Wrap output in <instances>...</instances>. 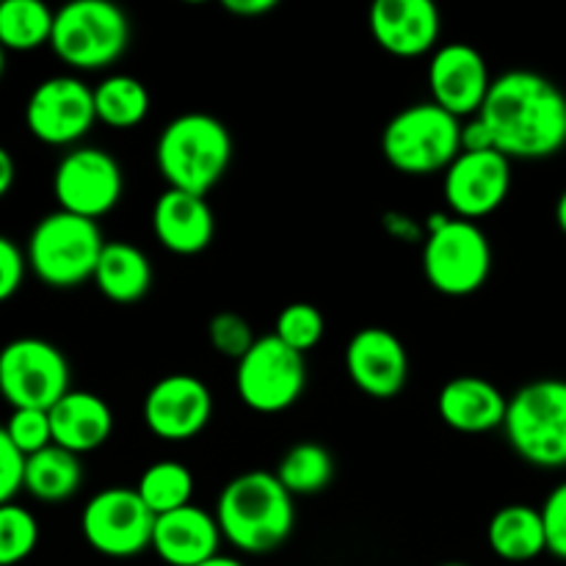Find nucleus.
<instances>
[{
  "label": "nucleus",
  "instance_id": "20",
  "mask_svg": "<svg viewBox=\"0 0 566 566\" xmlns=\"http://www.w3.org/2000/svg\"><path fill=\"white\" fill-rule=\"evenodd\" d=\"M221 531L216 514L199 506H182L177 512L155 517L153 551L169 566H197L219 556Z\"/></svg>",
  "mask_w": 566,
  "mask_h": 566
},
{
  "label": "nucleus",
  "instance_id": "27",
  "mask_svg": "<svg viewBox=\"0 0 566 566\" xmlns=\"http://www.w3.org/2000/svg\"><path fill=\"white\" fill-rule=\"evenodd\" d=\"M94 111L103 125L130 130L147 119L149 92L138 77L111 75L99 86H94Z\"/></svg>",
  "mask_w": 566,
  "mask_h": 566
},
{
  "label": "nucleus",
  "instance_id": "15",
  "mask_svg": "<svg viewBox=\"0 0 566 566\" xmlns=\"http://www.w3.org/2000/svg\"><path fill=\"white\" fill-rule=\"evenodd\" d=\"M142 415L144 426L160 440H191L210 423L213 396L197 376L171 374L149 387Z\"/></svg>",
  "mask_w": 566,
  "mask_h": 566
},
{
  "label": "nucleus",
  "instance_id": "39",
  "mask_svg": "<svg viewBox=\"0 0 566 566\" xmlns=\"http://www.w3.org/2000/svg\"><path fill=\"white\" fill-rule=\"evenodd\" d=\"M556 221H558V230L566 235V188L562 191V197H558L556 202Z\"/></svg>",
  "mask_w": 566,
  "mask_h": 566
},
{
  "label": "nucleus",
  "instance_id": "21",
  "mask_svg": "<svg viewBox=\"0 0 566 566\" xmlns=\"http://www.w3.org/2000/svg\"><path fill=\"white\" fill-rule=\"evenodd\" d=\"M437 409L453 431L486 434V431L503 429L509 398L481 376H457L440 390Z\"/></svg>",
  "mask_w": 566,
  "mask_h": 566
},
{
  "label": "nucleus",
  "instance_id": "5",
  "mask_svg": "<svg viewBox=\"0 0 566 566\" xmlns=\"http://www.w3.org/2000/svg\"><path fill=\"white\" fill-rule=\"evenodd\" d=\"M103 249L105 241L97 221L55 210L33 227L25 260L44 285L64 291L94 280Z\"/></svg>",
  "mask_w": 566,
  "mask_h": 566
},
{
  "label": "nucleus",
  "instance_id": "19",
  "mask_svg": "<svg viewBox=\"0 0 566 566\" xmlns=\"http://www.w3.org/2000/svg\"><path fill=\"white\" fill-rule=\"evenodd\" d=\"M153 230L166 252L191 258L210 247L216 235V219L205 197L166 188L153 208Z\"/></svg>",
  "mask_w": 566,
  "mask_h": 566
},
{
  "label": "nucleus",
  "instance_id": "10",
  "mask_svg": "<svg viewBox=\"0 0 566 566\" xmlns=\"http://www.w3.org/2000/svg\"><path fill=\"white\" fill-rule=\"evenodd\" d=\"M241 401L260 415L291 409L307 387V359L271 332L254 340L247 357L235 363Z\"/></svg>",
  "mask_w": 566,
  "mask_h": 566
},
{
  "label": "nucleus",
  "instance_id": "41",
  "mask_svg": "<svg viewBox=\"0 0 566 566\" xmlns=\"http://www.w3.org/2000/svg\"><path fill=\"white\" fill-rule=\"evenodd\" d=\"M3 70H6V50L0 48V77H3Z\"/></svg>",
  "mask_w": 566,
  "mask_h": 566
},
{
  "label": "nucleus",
  "instance_id": "31",
  "mask_svg": "<svg viewBox=\"0 0 566 566\" xmlns=\"http://www.w3.org/2000/svg\"><path fill=\"white\" fill-rule=\"evenodd\" d=\"M324 329L326 321L318 307H313V304L307 302H293L276 315L274 335L280 337L285 346H291L293 352L307 354L318 346L321 337H324Z\"/></svg>",
  "mask_w": 566,
  "mask_h": 566
},
{
  "label": "nucleus",
  "instance_id": "36",
  "mask_svg": "<svg viewBox=\"0 0 566 566\" xmlns=\"http://www.w3.org/2000/svg\"><path fill=\"white\" fill-rule=\"evenodd\" d=\"M28 260L11 238L0 235V304L14 296L25 276Z\"/></svg>",
  "mask_w": 566,
  "mask_h": 566
},
{
  "label": "nucleus",
  "instance_id": "25",
  "mask_svg": "<svg viewBox=\"0 0 566 566\" xmlns=\"http://www.w3.org/2000/svg\"><path fill=\"white\" fill-rule=\"evenodd\" d=\"M83 484L81 457L64 451L59 446H50L44 451L25 459V479L22 490L31 492L42 503L70 501Z\"/></svg>",
  "mask_w": 566,
  "mask_h": 566
},
{
  "label": "nucleus",
  "instance_id": "34",
  "mask_svg": "<svg viewBox=\"0 0 566 566\" xmlns=\"http://www.w3.org/2000/svg\"><path fill=\"white\" fill-rule=\"evenodd\" d=\"M542 512V523H545V539H547V553L566 562V481L556 486V490L547 495Z\"/></svg>",
  "mask_w": 566,
  "mask_h": 566
},
{
  "label": "nucleus",
  "instance_id": "30",
  "mask_svg": "<svg viewBox=\"0 0 566 566\" xmlns=\"http://www.w3.org/2000/svg\"><path fill=\"white\" fill-rule=\"evenodd\" d=\"M39 545V523L17 503L0 506V566L25 562Z\"/></svg>",
  "mask_w": 566,
  "mask_h": 566
},
{
  "label": "nucleus",
  "instance_id": "14",
  "mask_svg": "<svg viewBox=\"0 0 566 566\" xmlns=\"http://www.w3.org/2000/svg\"><path fill=\"white\" fill-rule=\"evenodd\" d=\"M448 208L457 219L479 221L495 213L512 191V160L497 149L486 153H459L446 169L442 180Z\"/></svg>",
  "mask_w": 566,
  "mask_h": 566
},
{
  "label": "nucleus",
  "instance_id": "9",
  "mask_svg": "<svg viewBox=\"0 0 566 566\" xmlns=\"http://www.w3.org/2000/svg\"><path fill=\"white\" fill-rule=\"evenodd\" d=\"M70 392V363L39 337H17L0 348V396L11 409L50 412Z\"/></svg>",
  "mask_w": 566,
  "mask_h": 566
},
{
  "label": "nucleus",
  "instance_id": "17",
  "mask_svg": "<svg viewBox=\"0 0 566 566\" xmlns=\"http://www.w3.org/2000/svg\"><path fill=\"white\" fill-rule=\"evenodd\" d=\"M346 370L354 385L370 398H396L409 379V357L403 343L381 326H365L348 340Z\"/></svg>",
  "mask_w": 566,
  "mask_h": 566
},
{
  "label": "nucleus",
  "instance_id": "12",
  "mask_svg": "<svg viewBox=\"0 0 566 566\" xmlns=\"http://www.w3.org/2000/svg\"><path fill=\"white\" fill-rule=\"evenodd\" d=\"M125 180L111 153L99 147H75L59 160L53 175V193L59 210L81 219H103L119 205Z\"/></svg>",
  "mask_w": 566,
  "mask_h": 566
},
{
  "label": "nucleus",
  "instance_id": "40",
  "mask_svg": "<svg viewBox=\"0 0 566 566\" xmlns=\"http://www.w3.org/2000/svg\"><path fill=\"white\" fill-rule=\"evenodd\" d=\"M197 566H247V564H241L238 558H232V556H221V553H219V556L208 558V562H202Z\"/></svg>",
  "mask_w": 566,
  "mask_h": 566
},
{
  "label": "nucleus",
  "instance_id": "4",
  "mask_svg": "<svg viewBox=\"0 0 566 566\" xmlns=\"http://www.w3.org/2000/svg\"><path fill=\"white\" fill-rule=\"evenodd\" d=\"M503 431L520 459L542 470L566 468V379H536L509 398Z\"/></svg>",
  "mask_w": 566,
  "mask_h": 566
},
{
  "label": "nucleus",
  "instance_id": "18",
  "mask_svg": "<svg viewBox=\"0 0 566 566\" xmlns=\"http://www.w3.org/2000/svg\"><path fill=\"white\" fill-rule=\"evenodd\" d=\"M370 33L385 53L418 59L440 42L442 17L431 0H376L368 14Z\"/></svg>",
  "mask_w": 566,
  "mask_h": 566
},
{
  "label": "nucleus",
  "instance_id": "23",
  "mask_svg": "<svg viewBox=\"0 0 566 566\" xmlns=\"http://www.w3.org/2000/svg\"><path fill=\"white\" fill-rule=\"evenodd\" d=\"M99 293L116 304H136L153 287V263L138 247L127 241H105L94 271Z\"/></svg>",
  "mask_w": 566,
  "mask_h": 566
},
{
  "label": "nucleus",
  "instance_id": "35",
  "mask_svg": "<svg viewBox=\"0 0 566 566\" xmlns=\"http://www.w3.org/2000/svg\"><path fill=\"white\" fill-rule=\"evenodd\" d=\"M25 479V457L17 451L6 426H0V506L11 503V497L22 490Z\"/></svg>",
  "mask_w": 566,
  "mask_h": 566
},
{
  "label": "nucleus",
  "instance_id": "24",
  "mask_svg": "<svg viewBox=\"0 0 566 566\" xmlns=\"http://www.w3.org/2000/svg\"><path fill=\"white\" fill-rule=\"evenodd\" d=\"M486 539H490L492 553L497 558L512 564L534 562L542 553H547L542 512L534 506H525V503L497 509L495 517L490 520V528H486Z\"/></svg>",
  "mask_w": 566,
  "mask_h": 566
},
{
  "label": "nucleus",
  "instance_id": "37",
  "mask_svg": "<svg viewBox=\"0 0 566 566\" xmlns=\"http://www.w3.org/2000/svg\"><path fill=\"white\" fill-rule=\"evenodd\" d=\"M276 9V0H224V11L235 17H263Z\"/></svg>",
  "mask_w": 566,
  "mask_h": 566
},
{
  "label": "nucleus",
  "instance_id": "28",
  "mask_svg": "<svg viewBox=\"0 0 566 566\" xmlns=\"http://www.w3.org/2000/svg\"><path fill=\"white\" fill-rule=\"evenodd\" d=\"M144 506L160 517V514L177 512L182 506H191L193 497V473L182 462L164 459V462L149 464L142 473L136 486Z\"/></svg>",
  "mask_w": 566,
  "mask_h": 566
},
{
  "label": "nucleus",
  "instance_id": "1",
  "mask_svg": "<svg viewBox=\"0 0 566 566\" xmlns=\"http://www.w3.org/2000/svg\"><path fill=\"white\" fill-rule=\"evenodd\" d=\"M475 116L509 160H545L566 147V94L539 72L497 75Z\"/></svg>",
  "mask_w": 566,
  "mask_h": 566
},
{
  "label": "nucleus",
  "instance_id": "26",
  "mask_svg": "<svg viewBox=\"0 0 566 566\" xmlns=\"http://www.w3.org/2000/svg\"><path fill=\"white\" fill-rule=\"evenodd\" d=\"M55 14L42 0H0V48L14 53L50 44Z\"/></svg>",
  "mask_w": 566,
  "mask_h": 566
},
{
  "label": "nucleus",
  "instance_id": "13",
  "mask_svg": "<svg viewBox=\"0 0 566 566\" xmlns=\"http://www.w3.org/2000/svg\"><path fill=\"white\" fill-rule=\"evenodd\" d=\"M97 122L94 88L81 77L55 75L39 83L25 105V125L33 138L50 147L81 142Z\"/></svg>",
  "mask_w": 566,
  "mask_h": 566
},
{
  "label": "nucleus",
  "instance_id": "6",
  "mask_svg": "<svg viewBox=\"0 0 566 566\" xmlns=\"http://www.w3.org/2000/svg\"><path fill=\"white\" fill-rule=\"evenodd\" d=\"M381 153L403 175L446 171L462 153V119L437 103H418L398 111L381 133Z\"/></svg>",
  "mask_w": 566,
  "mask_h": 566
},
{
  "label": "nucleus",
  "instance_id": "16",
  "mask_svg": "<svg viewBox=\"0 0 566 566\" xmlns=\"http://www.w3.org/2000/svg\"><path fill=\"white\" fill-rule=\"evenodd\" d=\"M492 81L486 59L464 42L442 44L434 50L429 64L431 103L446 108L457 119H470L481 111Z\"/></svg>",
  "mask_w": 566,
  "mask_h": 566
},
{
  "label": "nucleus",
  "instance_id": "2",
  "mask_svg": "<svg viewBox=\"0 0 566 566\" xmlns=\"http://www.w3.org/2000/svg\"><path fill=\"white\" fill-rule=\"evenodd\" d=\"M216 523L235 551L263 556L291 536L296 523L293 495L274 473L235 475L216 501Z\"/></svg>",
  "mask_w": 566,
  "mask_h": 566
},
{
  "label": "nucleus",
  "instance_id": "32",
  "mask_svg": "<svg viewBox=\"0 0 566 566\" xmlns=\"http://www.w3.org/2000/svg\"><path fill=\"white\" fill-rule=\"evenodd\" d=\"M208 340L213 346V352H219L221 357L241 363L258 337L252 335V326H249V321L243 315L227 310V313H219L210 318Z\"/></svg>",
  "mask_w": 566,
  "mask_h": 566
},
{
  "label": "nucleus",
  "instance_id": "38",
  "mask_svg": "<svg viewBox=\"0 0 566 566\" xmlns=\"http://www.w3.org/2000/svg\"><path fill=\"white\" fill-rule=\"evenodd\" d=\"M14 177H17L14 158H11L9 149L0 147V199L11 191V186H14Z\"/></svg>",
  "mask_w": 566,
  "mask_h": 566
},
{
  "label": "nucleus",
  "instance_id": "33",
  "mask_svg": "<svg viewBox=\"0 0 566 566\" xmlns=\"http://www.w3.org/2000/svg\"><path fill=\"white\" fill-rule=\"evenodd\" d=\"M6 431H9L11 442L25 459L53 446L50 415L42 412V409H14L9 423H6Z\"/></svg>",
  "mask_w": 566,
  "mask_h": 566
},
{
  "label": "nucleus",
  "instance_id": "3",
  "mask_svg": "<svg viewBox=\"0 0 566 566\" xmlns=\"http://www.w3.org/2000/svg\"><path fill=\"white\" fill-rule=\"evenodd\" d=\"M155 160L166 186L208 197L232 160V138L224 122L202 111L175 116L160 130Z\"/></svg>",
  "mask_w": 566,
  "mask_h": 566
},
{
  "label": "nucleus",
  "instance_id": "29",
  "mask_svg": "<svg viewBox=\"0 0 566 566\" xmlns=\"http://www.w3.org/2000/svg\"><path fill=\"white\" fill-rule=\"evenodd\" d=\"M274 475L291 495H318L335 479V459L318 442H298L280 459Z\"/></svg>",
  "mask_w": 566,
  "mask_h": 566
},
{
  "label": "nucleus",
  "instance_id": "42",
  "mask_svg": "<svg viewBox=\"0 0 566 566\" xmlns=\"http://www.w3.org/2000/svg\"><path fill=\"white\" fill-rule=\"evenodd\" d=\"M440 566H468V564H440Z\"/></svg>",
  "mask_w": 566,
  "mask_h": 566
},
{
  "label": "nucleus",
  "instance_id": "7",
  "mask_svg": "<svg viewBox=\"0 0 566 566\" xmlns=\"http://www.w3.org/2000/svg\"><path fill=\"white\" fill-rule=\"evenodd\" d=\"M50 48L75 70H103L130 48V20L108 0H75L55 11Z\"/></svg>",
  "mask_w": 566,
  "mask_h": 566
},
{
  "label": "nucleus",
  "instance_id": "11",
  "mask_svg": "<svg viewBox=\"0 0 566 566\" xmlns=\"http://www.w3.org/2000/svg\"><path fill=\"white\" fill-rule=\"evenodd\" d=\"M83 539L108 558H133L153 547L155 514L130 486H108L81 514Z\"/></svg>",
  "mask_w": 566,
  "mask_h": 566
},
{
  "label": "nucleus",
  "instance_id": "8",
  "mask_svg": "<svg viewBox=\"0 0 566 566\" xmlns=\"http://www.w3.org/2000/svg\"><path fill=\"white\" fill-rule=\"evenodd\" d=\"M423 247V274L442 296L462 298L479 293L492 271V247L475 221L434 219Z\"/></svg>",
  "mask_w": 566,
  "mask_h": 566
},
{
  "label": "nucleus",
  "instance_id": "22",
  "mask_svg": "<svg viewBox=\"0 0 566 566\" xmlns=\"http://www.w3.org/2000/svg\"><path fill=\"white\" fill-rule=\"evenodd\" d=\"M53 446L75 453H92L114 434V412L99 396L86 390H70L50 409Z\"/></svg>",
  "mask_w": 566,
  "mask_h": 566
}]
</instances>
